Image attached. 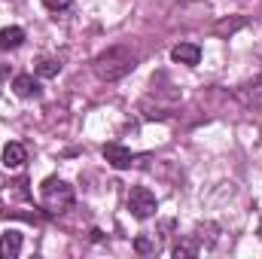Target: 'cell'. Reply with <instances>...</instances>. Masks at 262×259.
<instances>
[{"label":"cell","instance_id":"cell-12","mask_svg":"<svg viewBox=\"0 0 262 259\" xmlns=\"http://www.w3.org/2000/svg\"><path fill=\"white\" fill-rule=\"evenodd\" d=\"M134 250H137L140 256L159 253V250H162V238H156V235H140V238L134 241Z\"/></svg>","mask_w":262,"mask_h":259},{"label":"cell","instance_id":"cell-7","mask_svg":"<svg viewBox=\"0 0 262 259\" xmlns=\"http://www.w3.org/2000/svg\"><path fill=\"white\" fill-rule=\"evenodd\" d=\"M171 58H174L177 64L195 67V64H198V58H201V49H198L195 43H177V46L171 49Z\"/></svg>","mask_w":262,"mask_h":259},{"label":"cell","instance_id":"cell-14","mask_svg":"<svg viewBox=\"0 0 262 259\" xmlns=\"http://www.w3.org/2000/svg\"><path fill=\"white\" fill-rule=\"evenodd\" d=\"M73 0H43V6L46 9H52V12H61V9H67Z\"/></svg>","mask_w":262,"mask_h":259},{"label":"cell","instance_id":"cell-8","mask_svg":"<svg viewBox=\"0 0 262 259\" xmlns=\"http://www.w3.org/2000/svg\"><path fill=\"white\" fill-rule=\"evenodd\" d=\"M12 92H15L18 98H40V82H37L31 73H18V76L12 79Z\"/></svg>","mask_w":262,"mask_h":259},{"label":"cell","instance_id":"cell-11","mask_svg":"<svg viewBox=\"0 0 262 259\" xmlns=\"http://www.w3.org/2000/svg\"><path fill=\"white\" fill-rule=\"evenodd\" d=\"M34 70L40 73V76H46V79H52V76H58L61 73V58H52V55H43V58H37V64Z\"/></svg>","mask_w":262,"mask_h":259},{"label":"cell","instance_id":"cell-10","mask_svg":"<svg viewBox=\"0 0 262 259\" xmlns=\"http://www.w3.org/2000/svg\"><path fill=\"white\" fill-rule=\"evenodd\" d=\"M21 43H25V31L21 28L12 25V28H3L0 31V49H18Z\"/></svg>","mask_w":262,"mask_h":259},{"label":"cell","instance_id":"cell-13","mask_svg":"<svg viewBox=\"0 0 262 259\" xmlns=\"http://www.w3.org/2000/svg\"><path fill=\"white\" fill-rule=\"evenodd\" d=\"M198 250H201V241H198V238H186L183 244H177V247H174V256H177V259H183V256H195Z\"/></svg>","mask_w":262,"mask_h":259},{"label":"cell","instance_id":"cell-4","mask_svg":"<svg viewBox=\"0 0 262 259\" xmlns=\"http://www.w3.org/2000/svg\"><path fill=\"white\" fill-rule=\"evenodd\" d=\"M235 98H238L244 107H262V76L244 82V85H238V89H235Z\"/></svg>","mask_w":262,"mask_h":259},{"label":"cell","instance_id":"cell-2","mask_svg":"<svg viewBox=\"0 0 262 259\" xmlns=\"http://www.w3.org/2000/svg\"><path fill=\"white\" fill-rule=\"evenodd\" d=\"M40 204H43L46 213H55V217L64 213L73 204V186L64 183L61 177H46L43 186H40Z\"/></svg>","mask_w":262,"mask_h":259},{"label":"cell","instance_id":"cell-5","mask_svg":"<svg viewBox=\"0 0 262 259\" xmlns=\"http://www.w3.org/2000/svg\"><path fill=\"white\" fill-rule=\"evenodd\" d=\"M3 168L6 171H18L25 162H28V149H25V143H18V140H12V143H6L3 146Z\"/></svg>","mask_w":262,"mask_h":259},{"label":"cell","instance_id":"cell-9","mask_svg":"<svg viewBox=\"0 0 262 259\" xmlns=\"http://www.w3.org/2000/svg\"><path fill=\"white\" fill-rule=\"evenodd\" d=\"M18 253H21V232H15V229L3 232V238H0V259H15Z\"/></svg>","mask_w":262,"mask_h":259},{"label":"cell","instance_id":"cell-6","mask_svg":"<svg viewBox=\"0 0 262 259\" xmlns=\"http://www.w3.org/2000/svg\"><path fill=\"white\" fill-rule=\"evenodd\" d=\"M104 159H107L116 171H125V168H131V162H134L131 149H125L122 143H107V146H104Z\"/></svg>","mask_w":262,"mask_h":259},{"label":"cell","instance_id":"cell-3","mask_svg":"<svg viewBox=\"0 0 262 259\" xmlns=\"http://www.w3.org/2000/svg\"><path fill=\"white\" fill-rule=\"evenodd\" d=\"M128 210H131V217H137V220H149L159 210V201H156V195L149 192L146 186H134L128 192Z\"/></svg>","mask_w":262,"mask_h":259},{"label":"cell","instance_id":"cell-1","mask_svg":"<svg viewBox=\"0 0 262 259\" xmlns=\"http://www.w3.org/2000/svg\"><path fill=\"white\" fill-rule=\"evenodd\" d=\"M134 67H137V55L131 52L128 46H110V49H104V52L92 61V70H95L98 79H104V82H116V79L128 76Z\"/></svg>","mask_w":262,"mask_h":259}]
</instances>
